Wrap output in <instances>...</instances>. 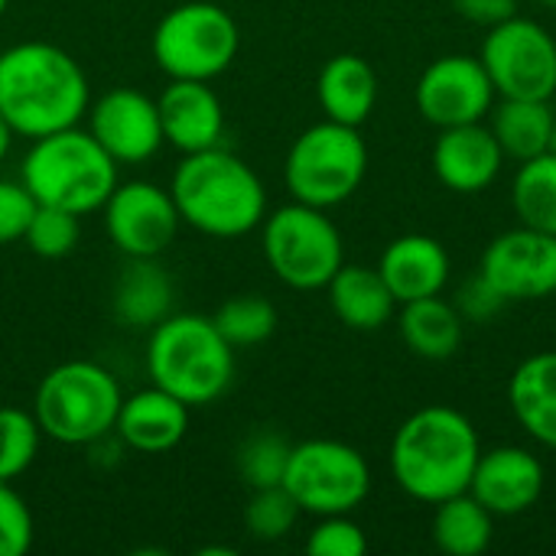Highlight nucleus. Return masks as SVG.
I'll return each mask as SVG.
<instances>
[{
	"instance_id": "f257e3e1",
	"label": "nucleus",
	"mask_w": 556,
	"mask_h": 556,
	"mask_svg": "<svg viewBox=\"0 0 556 556\" xmlns=\"http://www.w3.org/2000/svg\"><path fill=\"white\" fill-rule=\"evenodd\" d=\"M88 104V75L62 46L26 39L0 52V114L16 137L39 140L75 127Z\"/></svg>"
},
{
	"instance_id": "f03ea898",
	"label": "nucleus",
	"mask_w": 556,
	"mask_h": 556,
	"mask_svg": "<svg viewBox=\"0 0 556 556\" xmlns=\"http://www.w3.org/2000/svg\"><path fill=\"white\" fill-rule=\"evenodd\" d=\"M482 440L476 424L446 404H430L410 414L391 440V479L424 505H440L469 489Z\"/></svg>"
},
{
	"instance_id": "7ed1b4c3",
	"label": "nucleus",
	"mask_w": 556,
	"mask_h": 556,
	"mask_svg": "<svg viewBox=\"0 0 556 556\" xmlns=\"http://www.w3.org/2000/svg\"><path fill=\"white\" fill-rule=\"evenodd\" d=\"M169 192L182 225L208 238H244L267 218L261 176L225 147L186 153L169 179Z\"/></svg>"
},
{
	"instance_id": "20e7f679",
	"label": "nucleus",
	"mask_w": 556,
	"mask_h": 556,
	"mask_svg": "<svg viewBox=\"0 0 556 556\" xmlns=\"http://www.w3.org/2000/svg\"><path fill=\"white\" fill-rule=\"evenodd\" d=\"M150 384L179 397L189 410L215 404L235 384V349L199 313H169L147 339Z\"/></svg>"
},
{
	"instance_id": "39448f33",
	"label": "nucleus",
	"mask_w": 556,
	"mask_h": 556,
	"mask_svg": "<svg viewBox=\"0 0 556 556\" xmlns=\"http://www.w3.org/2000/svg\"><path fill=\"white\" fill-rule=\"evenodd\" d=\"M117 163L88 134V127H65L29 143L20 163V182L39 205H55L75 215L98 212L114 192Z\"/></svg>"
},
{
	"instance_id": "423d86ee",
	"label": "nucleus",
	"mask_w": 556,
	"mask_h": 556,
	"mask_svg": "<svg viewBox=\"0 0 556 556\" xmlns=\"http://www.w3.org/2000/svg\"><path fill=\"white\" fill-rule=\"evenodd\" d=\"M124 391L117 378L88 358L49 368L33 397V417L42 437L62 446H94L114 433Z\"/></svg>"
},
{
	"instance_id": "0eeeda50",
	"label": "nucleus",
	"mask_w": 556,
	"mask_h": 556,
	"mask_svg": "<svg viewBox=\"0 0 556 556\" xmlns=\"http://www.w3.org/2000/svg\"><path fill=\"white\" fill-rule=\"evenodd\" d=\"M368 173V147L358 127L319 121L306 127L287 150L283 182L296 202L336 208L349 202Z\"/></svg>"
},
{
	"instance_id": "6e6552de",
	"label": "nucleus",
	"mask_w": 556,
	"mask_h": 556,
	"mask_svg": "<svg viewBox=\"0 0 556 556\" xmlns=\"http://www.w3.org/2000/svg\"><path fill=\"white\" fill-rule=\"evenodd\" d=\"M261 248L274 277L290 290H326L345 264V241L326 208L290 202L261 222Z\"/></svg>"
},
{
	"instance_id": "1a4fd4ad",
	"label": "nucleus",
	"mask_w": 556,
	"mask_h": 556,
	"mask_svg": "<svg viewBox=\"0 0 556 556\" xmlns=\"http://www.w3.org/2000/svg\"><path fill=\"white\" fill-rule=\"evenodd\" d=\"M238 20L212 0H189L166 10L150 39V52L160 72L166 78L192 81H212L228 72L238 59Z\"/></svg>"
},
{
	"instance_id": "9d476101",
	"label": "nucleus",
	"mask_w": 556,
	"mask_h": 556,
	"mask_svg": "<svg viewBox=\"0 0 556 556\" xmlns=\"http://www.w3.org/2000/svg\"><path fill=\"white\" fill-rule=\"evenodd\" d=\"M283 489L303 515H352L371 492L368 459L342 440H303L290 450Z\"/></svg>"
},
{
	"instance_id": "9b49d317",
	"label": "nucleus",
	"mask_w": 556,
	"mask_h": 556,
	"mask_svg": "<svg viewBox=\"0 0 556 556\" xmlns=\"http://www.w3.org/2000/svg\"><path fill=\"white\" fill-rule=\"evenodd\" d=\"M498 98H541L556 94V39L547 26L515 13L489 29L479 52Z\"/></svg>"
},
{
	"instance_id": "f8f14e48",
	"label": "nucleus",
	"mask_w": 556,
	"mask_h": 556,
	"mask_svg": "<svg viewBox=\"0 0 556 556\" xmlns=\"http://www.w3.org/2000/svg\"><path fill=\"white\" fill-rule=\"evenodd\" d=\"M101 212L108 238L124 257H160L182 225L173 192L150 179L117 182Z\"/></svg>"
},
{
	"instance_id": "ddd939ff",
	"label": "nucleus",
	"mask_w": 556,
	"mask_h": 556,
	"mask_svg": "<svg viewBox=\"0 0 556 556\" xmlns=\"http://www.w3.org/2000/svg\"><path fill=\"white\" fill-rule=\"evenodd\" d=\"M495 85L482 65L479 55H440L433 59L420 78H417V114L433 124L437 130L443 127H459V124H476L485 121L492 104H495Z\"/></svg>"
},
{
	"instance_id": "4468645a",
	"label": "nucleus",
	"mask_w": 556,
	"mask_h": 556,
	"mask_svg": "<svg viewBox=\"0 0 556 556\" xmlns=\"http://www.w3.org/2000/svg\"><path fill=\"white\" fill-rule=\"evenodd\" d=\"M479 274L505 303H531L556 293V235L518 225L502 231L482 251Z\"/></svg>"
},
{
	"instance_id": "2eb2a0df",
	"label": "nucleus",
	"mask_w": 556,
	"mask_h": 556,
	"mask_svg": "<svg viewBox=\"0 0 556 556\" xmlns=\"http://www.w3.org/2000/svg\"><path fill=\"white\" fill-rule=\"evenodd\" d=\"M88 134L111 153L117 166L147 163L160 153L163 124L156 98L140 88H111L88 104Z\"/></svg>"
},
{
	"instance_id": "dca6fc26",
	"label": "nucleus",
	"mask_w": 556,
	"mask_h": 556,
	"mask_svg": "<svg viewBox=\"0 0 556 556\" xmlns=\"http://www.w3.org/2000/svg\"><path fill=\"white\" fill-rule=\"evenodd\" d=\"M544 485V463L531 450L495 446L482 450L466 492L476 502H482L495 518H518L541 502Z\"/></svg>"
},
{
	"instance_id": "f3484780",
	"label": "nucleus",
	"mask_w": 556,
	"mask_h": 556,
	"mask_svg": "<svg viewBox=\"0 0 556 556\" xmlns=\"http://www.w3.org/2000/svg\"><path fill=\"white\" fill-rule=\"evenodd\" d=\"M156 108H160L163 140L182 156L222 147L225 108L212 81L169 78V85L156 98Z\"/></svg>"
},
{
	"instance_id": "a211bd4d",
	"label": "nucleus",
	"mask_w": 556,
	"mask_h": 556,
	"mask_svg": "<svg viewBox=\"0 0 556 556\" xmlns=\"http://www.w3.org/2000/svg\"><path fill=\"white\" fill-rule=\"evenodd\" d=\"M437 179L463 195H476L489 189L505 166V153L485 121L476 124H459V127H443L440 137L433 140L430 153Z\"/></svg>"
},
{
	"instance_id": "6ab92c4d",
	"label": "nucleus",
	"mask_w": 556,
	"mask_h": 556,
	"mask_svg": "<svg viewBox=\"0 0 556 556\" xmlns=\"http://www.w3.org/2000/svg\"><path fill=\"white\" fill-rule=\"evenodd\" d=\"M186 430H189V407L156 384L124 397L114 420L117 443L143 456H160L176 450Z\"/></svg>"
},
{
	"instance_id": "aec40b11",
	"label": "nucleus",
	"mask_w": 556,
	"mask_h": 556,
	"mask_svg": "<svg viewBox=\"0 0 556 556\" xmlns=\"http://www.w3.org/2000/svg\"><path fill=\"white\" fill-rule=\"evenodd\" d=\"M378 270L384 277V283L391 287L397 306L410 303V300H424V296H437L446 290L453 264L446 248L430 238V235H401L394 238L381 261Z\"/></svg>"
},
{
	"instance_id": "412c9836",
	"label": "nucleus",
	"mask_w": 556,
	"mask_h": 556,
	"mask_svg": "<svg viewBox=\"0 0 556 556\" xmlns=\"http://www.w3.org/2000/svg\"><path fill=\"white\" fill-rule=\"evenodd\" d=\"M326 293L336 319L352 332H378L397 313V300L378 267L342 264L326 283Z\"/></svg>"
},
{
	"instance_id": "4be33fe9",
	"label": "nucleus",
	"mask_w": 556,
	"mask_h": 556,
	"mask_svg": "<svg viewBox=\"0 0 556 556\" xmlns=\"http://www.w3.org/2000/svg\"><path fill=\"white\" fill-rule=\"evenodd\" d=\"M378 91H381L378 72L371 68L368 59L355 52L332 55L316 78V98L323 114L349 127H362L371 117L378 104Z\"/></svg>"
},
{
	"instance_id": "5701e85b",
	"label": "nucleus",
	"mask_w": 556,
	"mask_h": 556,
	"mask_svg": "<svg viewBox=\"0 0 556 556\" xmlns=\"http://www.w3.org/2000/svg\"><path fill=\"white\" fill-rule=\"evenodd\" d=\"M508 404L521 430L556 450V349L525 358L508 381Z\"/></svg>"
},
{
	"instance_id": "b1692460",
	"label": "nucleus",
	"mask_w": 556,
	"mask_h": 556,
	"mask_svg": "<svg viewBox=\"0 0 556 556\" xmlns=\"http://www.w3.org/2000/svg\"><path fill=\"white\" fill-rule=\"evenodd\" d=\"M114 319L130 329H153L173 313V280L156 257H127L114 283Z\"/></svg>"
},
{
	"instance_id": "393cba45",
	"label": "nucleus",
	"mask_w": 556,
	"mask_h": 556,
	"mask_svg": "<svg viewBox=\"0 0 556 556\" xmlns=\"http://www.w3.org/2000/svg\"><path fill=\"white\" fill-rule=\"evenodd\" d=\"M397 329H401L404 345L417 358L446 362L463 345L466 319L459 316L456 303H450V300H443V293H437V296H424V300L401 303Z\"/></svg>"
},
{
	"instance_id": "a878e982",
	"label": "nucleus",
	"mask_w": 556,
	"mask_h": 556,
	"mask_svg": "<svg viewBox=\"0 0 556 556\" xmlns=\"http://www.w3.org/2000/svg\"><path fill=\"white\" fill-rule=\"evenodd\" d=\"M492 134L505 153V160H531L551 150L554 134V108L541 98H502L492 104Z\"/></svg>"
},
{
	"instance_id": "bb28decb",
	"label": "nucleus",
	"mask_w": 556,
	"mask_h": 556,
	"mask_svg": "<svg viewBox=\"0 0 556 556\" xmlns=\"http://www.w3.org/2000/svg\"><path fill=\"white\" fill-rule=\"evenodd\" d=\"M433 544L446 556H482L495 538V515L469 492L433 505Z\"/></svg>"
},
{
	"instance_id": "cd10ccee",
	"label": "nucleus",
	"mask_w": 556,
	"mask_h": 556,
	"mask_svg": "<svg viewBox=\"0 0 556 556\" xmlns=\"http://www.w3.org/2000/svg\"><path fill=\"white\" fill-rule=\"evenodd\" d=\"M511 208L521 225L556 235V153L531 156L511 182Z\"/></svg>"
},
{
	"instance_id": "c85d7f7f",
	"label": "nucleus",
	"mask_w": 556,
	"mask_h": 556,
	"mask_svg": "<svg viewBox=\"0 0 556 556\" xmlns=\"http://www.w3.org/2000/svg\"><path fill=\"white\" fill-rule=\"evenodd\" d=\"M212 323L231 349H251L277 332V306L267 296L241 293L225 300Z\"/></svg>"
},
{
	"instance_id": "c756f323",
	"label": "nucleus",
	"mask_w": 556,
	"mask_h": 556,
	"mask_svg": "<svg viewBox=\"0 0 556 556\" xmlns=\"http://www.w3.org/2000/svg\"><path fill=\"white\" fill-rule=\"evenodd\" d=\"M42 430L33 410L0 407V482H16L39 453Z\"/></svg>"
},
{
	"instance_id": "7c9ffc66",
	"label": "nucleus",
	"mask_w": 556,
	"mask_h": 556,
	"mask_svg": "<svg viewBox=\"0 0 556 556\" xmlns=\"http://www.w3.org/2000/svg\"><path fill=\"white\" fill-rule=\"evenodd\" d=\"M293 443H287L274 430H257L238 446V472L251 489L283 485V472L290 463Z\"/></svg>"
},
{
	"instance_id": "2f4dec72",
	"label": "nucleus",
	"mask_w": 556,
	"mask_h": 556,
	"mask_svg": "<svg viewBox=\"0 0 556 556\" xmlns=\"http://www.w3.org/2000/svg\"><path fill=\"white\" fill-rule=\"evenodd\" d=\"M300 515H303L300 505L283 485L251 489V502L244 508V528L254 541L274 544V541H283L296 528Z\"/></svg>"
},
{
	"instance_id": "473e14b6",
	"label": "nucleus",
	"mask_w": 556,
	"mask_h": 556,
	"mask_svg": "<svg viewBox=\"0 0 556 556\" xmlns=\"http://www.w3.org/2000/svg\"><path fill=\"white\" fill-rule=\"evenodd\" d=\"M81 215L75 212H65V208H55V205H39L36 202V212L26 225V248L36 254V257H46V261H59L65 254H72L78 248V238H81V225H78Z\"/></svg>"
},
{
	"instance_id": "72a5a7b5",
	"label": "nucleus",
	"mask_w": 556,
	"mask_h": 556,
	"mask_svg": "<svg viewBox=\"0 0 556 556\" xmlns=\"http://www.w3.org/2000/svg\"><path fill=\"white\" fill-rule=\"evenodd\" d=\"M309 556H365L368 538L352 515H326L306 538Z\"/></svg>"
},
{
	"instance_id": "f704fd0d",
	"label": "nucleus",
	"mask_w": 556,
	"mask_h": 556,
	"mask_svg": "<svg viewBox=\"0 0 556 556\" xmlns=\"http://www.w3.org/2000/svg\"><path fill=\"white\" fill-rule=\"evenodd\" d=\"M33 511L13 482H0V556H23L33 547Z\"/></svg>"
},
{
	"instance_id": "c9c22d12",
	"label": "nucleus",
	"mask_w": 556,
	"mask_h": 556,
	"mask_svg": "<svg viewBox=\"0 0 556 556\" xmlns=\"http://www.w3.org/2000/svg\"><path fill=\"white\" fill-rule=\"evenodd\" d=\"M36 212V199L20 179H0V244L23 241L26 225Z\"/></svg>"
},
{
	"instance_id": "e433bc0d",
	"label": "nucleus",
	"mask_w": 556,
	"mask_h": 556,
	"mask_svg": "<svg viewBox=\"0 0 556 556\" xmlns=\"http://www.w3.org/2000/svg\"><path fill=\"white\" fill-rule=\"evenodd\" d=\"M505 306H508L505 296H502L482 274L469 277V280L459 287V293H456V309H459V316H463L466 323H489V319H495Z\"/></svg>"
},
{
	"instance_id": "4c0bfd02",
	"label": "nucleus",
	"mask_w": 556,
	"mask_h": 556,
	"mask_svg": "<svg viewBox=\"0 0 556 556\" xmlns=\"http://www.w3.org/2000/svg\"><path fill=\"white\" fill-rule=\"evenodd\" d=\"M453 10L466 23L492 29V26H498L518 13V0H453Z\"/></svg>"
},
{
	"instance_id": "58836bf2",
	"label": "nucleus",
	"mask_w": 556,
	"mask_h": 556,
	"mask_svg": "<svg viewBox=\"0 0 556 556\" xmlns=\"http://www.w3.org/2000/svg\"><path fill=\"white\" fill-rule=\"evenodd\" d=\"M13 137H16L13 127H10V124L3 121V114H0V163L7 160V153H10V147H13Z\"/></svg>"
},
{
	"instance_id": "ea45409f",
	"label": "nucleus",
	"mask_w": 556,
	"mask_h": 556,
	"mask_svg": "<svg viewBox=\"0 0 556 556\" xmlns=\"http://www.w3.org/2000/svg\"><path fill=\"white\" fill-rule=\"evenodd\" d=\"M551 153H556V114H554V134H551Z\"/></svg>"
},
{
	"instance_id": "a19ab883",
	"label": "nucleus",
	"mask_w": 556,
	"mask_h": 556,
	"mask_svg": "<svg viewBox=\"0 0 556 556\" xmlns=\"http://www.w3.org/2000/svg\"><path fill=\"white\" fill-rule=\"evenodd\" d=\"M534 3H541V7H547V10H556V0H534Z\"/></svg>"
},
{
	"instance_id": "79ce46f5",
	"label": "nucleus",
	"mask_w": 556,
	"mask_h": 556,
	"mask_svg": "<svg viewBox=\"0 0 556 556\" xmlns=\"http://www.w3.org/2000/svg\"><path fill=\"white\" fill-rule=\"evenodd\" d=\"M7 7H10V0H0V16L7 13Z\"/></svg>"
}]
</instances>
